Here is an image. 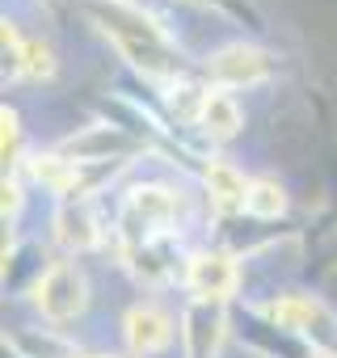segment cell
Returning a JSON list of instances; mask_svg holds the SVG:
<instances>
[{
    "label": "cell",
    "mask_w": 337,
    "mask_h": 358,
    "mask_svg": "<svg viewBox=\"0 0 337 358\" xmlns=\"http://www.w3.org/2000/svg\"><path fill=\"white\" fill-rule=\"evenodd\" d=\"M186 324H190V329H186L190 358H211V354H215V341H220V329H224L220 312H211V303H199Z\"/></svg>",
    "instance_id": "9"
},
{
    "label": "cell",
    "mask_w": 337,
    "mask_h": 358,
    "mask_svg": "<svg viewBox=\"0 0 337 358\" xmlns=\"http://www.w3.org/2000/svg\"><path fill=\"white\" fill-rule=\"evenodd\" d=\"M34 177H38V182H47L51 190L68 194L76 186V164L64 160V156H43V160H34Z\"/></svg>",
    "instance_id": "11"
},
{
    "label": "cell",
    "mask_w": 337,
    "mask_h": 358,
    "mask_svg": "<svg viewBox=\"0 0 337 358\" xmlns=\"http://www.w3.org/2000/svg\"><path fill=\"white\" fill-rule=\"evenodd\" d=\"M34 303H38L43 316H51V320H72V316L85 308V274H80L72 262L51 266V270L38 278Z\"/></svg>",
    "instance_id": "2"
},
{
    "label": "cell",
    "mask_w": 337,
    "mask_h": 358,
    "mask_svg": "<svg viewBox=\"0 0 337 358\" xmlns=\"http://www.w3.org/2000/svg\"><path fill=\"white\" fill-rule=\"evenodd\" d=\"M22 68H26V76H34V80L51 76V72H55L51 47H43V43H26V47H22Z\"/></svg>",
    "instance_id": "16"
},
{
    "label": "cell",
    "mask_w": 337,
    "mask_h": 358,
    "mask_svg": "<svg viewBox=\"0 0 337 358\" xmlns=\"http://www.w3.org/2000/svg\"><path fill=\"white\" fill-rule=\"evenodd\" d=\"M199 118H203V127H207L211 135H220V139H228V135L241 131V110H236L224 93H207L203 106H199Z\"/></svg>",
    "instance_id": "10"
},
{
    "label": "cell",
    "mask_w": 337,
    "mask_h": 358,
    "mask_svg": "<svg viewBox=\"0 0 337 358\" xmlns=\"http://www.w3.org/2000/svg\"><path fill=\"white\" fill-rule=\"evenodd\" d=\"M17 156V118L5 110V160H13Z\"/></svg>",
    "instance_id": "17"
},
{
    "label": "cell",
    "mask_w": 337,
    "mask_h": 358,
    "mask_svg": "<svg viewBox=\"0 0 337 358\" xmlns=\"http://www.w3.org/2000/svg\"><path fill=\"white\" fill-rule=\"evenodd\" d=\"M274 320L291 333H316V329H329V316L316 299H303V295H291L282 303H274Z\"/></svg>",
    "instance_id": "7"
},
{
    "label": "cell",
    "mask_w": 337,
    "mask_h": 358,
    "mask_svg": "<svg viewBox=\"0 0 337 358\" xmlns=\"http://www.w3.org/2000/svg\"><path fill=\"white\" fill-rule=\"evenodd\" d=\"M207 190H211L215 207H224V211H236V207H245V203H249V186H245V177H241L232 164H224V160H215V164L207 169Z\"/></svg>",
    "instance_id": "8"
},
{
    "label": "cell",
    "mask_w": 337,
    "mask_h": 358,
    "mask_svg": "<svg viewBox=\"0 0 337 358\" xmlns=\"http://www.w3.org/2000/svg\"><path fill=\"white\" fill-rule=\"evenodd\" d=\"M257 220H274V215H282V207H287V194L278 190V182H253L249 186V203H245Z\"/></svg>",
    "instance_id": "12"
},
{
    "label": "cell",
    "mask_w": 337,
    "mask_h": 358,
    "mask_svg": "<svg viewBox=\"0 0 337 358\" xmlns=\"http://www.w3.org/2000/svg\"><path fill=\"white\" fill-rule=\"evenodd\" d=\"M168 220H173V199H168V190H160V186H143V190H135V194L127 199L122 224H127L131 236L152 232V228H160V224H168Z\"/></svg>",
    "instance_id": "4"
},
{
    "label": "cell",
    "mask_w": 337,
    "mask_h": 358,
    "mask_svg": "<svg viewBox=\"0 0 337 358\" xmlns=\"http://www.w3.org/2000/svg\"><path fill=\"white\" fill-rule=\"evenodd\" d=\"M17 350H22L26 358H72V350H68L64 341L38 337V333H22V337H17Z\"/></svg>",
    "instance_id": "15"
},
{
    "label": "cell",
    "mask_w": 337,
    "mask_h": 358,
    "mask_svg": "<svg viewBox=\"0 0 337 358\" xmlns=\"http://www.w3.org/2000/svg\"><path fill=\"white\" fill-rule=\"evenodd\" d=\"M59 241H64L68 249H85V245H93V224H89V215L76 211V207H68V211L59 215Z\"/></svg>",
    "instance_id": "13"
},
{
    "label": "cell",
    "mask_w": 337,
    "mask_h": 358,
    "mask_svg": "<svg viewBox=\"0 0 337 358\" xmlns=\"http://www.w3.org/2000/svg\"><path fill=\"white\" fill-rule=\"evenodd\" d=\"M211 76L224 80V85H257V80L270 76V55L257 51V47H245V43L224 47V51L211 55Z\"/></svg>",
    "instance_id": "3"
},
{
    "label": "cell",
    "mask_w": 337,
    "mask_h": 358,
    "mask_svg": "<svg viewBox=\"0 0 337 358\" xmlns=\"http://www.w3.org/2000/svg\"><path fill=\"white\" fill-rule=\"evenodd\" d=\"M17 203H22V199H17V186H9V182H5V220H9V215H17Z\"/></svg>",
    "instance_id": "18"
},
{
    "label": "cell",
    "mask_w": 337,
    "mask_h": 358,
    "mask_svg": "<svg viewBox=\"0 0 337 358\" xmlns=\"http://www.w3.org/2000/svg\"><path fill=\"white\" fill-rule=\"evenodd\" d=\"M97 13H101L106 34H114V43L135 64H143L148 72H173L178 68V59H173V51H168V43L160 38V30H152L139 13H131L122 5H101Z\"/></svg>",
    "instance_id": "1"
},
{
    "label": "cell",
    "mask_w": 337,
    "mask_h": 358,
    "mask_svg": "<svg viewBox=\"0 0 337 358\" xmlns=\"http://www.w3.org/2000/svg\"><path fill=\"white\" fill-rule=\"evenodd\" d=\"M127 341L139 350V354H156L173 341V320H168L160 308H135L127 316Z\"/></svg>",
    "instance_id": "6"
},
{
    "label": "cell",
    "mask_w": 337,
    "mask_h": 358,
    "mask_svg": "<svg viewBox=\"0 0 337 358\" xmlns=\"http://www.w3.org/2000/svg\"><path fill=\"white\" fill-rule=\"evenodd\" d=\"M122 139L114 135V131H89V135H80V139H68V152L76 156V160H93L97 152H106V148H118Z\"/></svg>",
    "instance_id": "14"
},
{
    "label": "cell",
    "mask_w": 337,
    "mask_h": 358,
    "mask_svg": "<svg viewBox=\"0 0 337 358\" xmlns=\"http://www.w3.org/2000/svg\"><path fill=\"white\" fill-rule=\"evenodd\" d=\"M232 287H236V266H232V257H224V253H203V257L190 262V291H194L203 303L224 299Z\"/></svg>",
    "instance_id": "5"
}]
</instances>
